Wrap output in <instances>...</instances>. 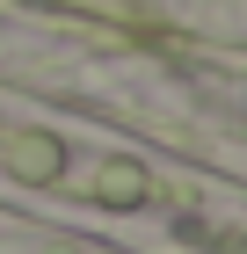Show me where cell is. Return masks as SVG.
Wrapping results in <instances>:
<instances>
[{
    "mask_svg": "<svg viewBox=\"0 0 247 254\" xmlns=\"http://www.w3.org/2000/svg\"><path fill=\"white\" fill-rule=\"evenodd\" d=\"M233 254H247V240H240V247H233Z\"/></svg>",
    "mask_w": 247,
    "mask_h": 254,
    "instance_id": "7a4b0ae2",
    "label": "cell"
},
{
    "mask_svg": "<svg viewBox=\"0 0 247 254\" xmlns=\"http://www.w3.org/2000/svg\"><path fill=\"white\" fill-rule=\"evenodd\" d=\"M15 160H22V175H51V167H58V145H51V138H15Z\"/></svg>",
    "mask_w": 247,
    "mask_h": 254,
    "instance_id": "6da1fadb",
    "label": "cell"
}]
</instances>
